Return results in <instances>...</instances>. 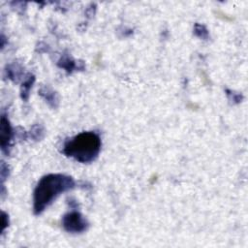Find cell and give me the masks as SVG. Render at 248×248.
Returning a JSON list of instances; mask_svg holds the SVG:
<instances>
[{
    "mask_svg": "<svg viewBox=\"0 0 248 248\" xmlns=\"http://www.w3.org/2000/svg\"><path fill=\"white\" fill-rule=\"evenodd\" d=\"M63 226L68 232H79L86 229V221L78 212H71L64 216Z\"/></svg>",
    "mask_w": 248,
    "mask_h": 248,
    "instance_id": "3957f363",
    "label": "cell"
},
{
    "mask_svg": "<svg viewBox=\"0 0 248 248\" xmlns=\"http://www.w3.org/2000/svg\"><path fill=\"white\" fill-rule=\"evenodd\" d=\"M12 135V130L8 119L3 115L1 117V128H0V138H1V146L5 149L10 141Z\"/></svg>",
    "mask_w": 248,
    "mask_h": 248,
    "instance_id": "277c9868",
    "label": "cell"
},
{
    "mask_svg": "<svg viewBox=\"0 0 248 248\" xmlns=\"http://www.w3.org/2000/svg\"><path fill=\"white\" fill-rule=\"evenodd\" d=\"M74 180L63 174H47L38 183L34 192V211L41 213L58 195L73 188Z\"/></svg>",
    "mask_w": 248,
    "mask_h": 248,
    "instance_id": "6da1fadb",
    "label": "cell"
},
{
    "mask_svg": "<svg viewBox=\"0 0 248 248\" xmlns=\"http://www.w3.org/2000/svg\"><path fill=\"white\" fill-rule=\"evenodd\" d=\"M101 149V140L93 132H83L64 144L63 152L81 163L93 161Z\"/></svg>",
    "mask_w": 248,
    "mask_h": 248,
    "instance_id": "7a4b0ae2",
    "label": "cell"
}]
</instances>
